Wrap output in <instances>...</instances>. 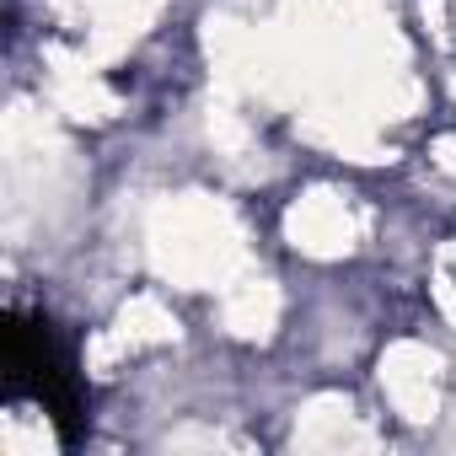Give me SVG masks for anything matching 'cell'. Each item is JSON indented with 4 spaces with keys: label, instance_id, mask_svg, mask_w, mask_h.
<instances>
[{
    "label": "cell",
    "instance_id": "6da1fadb",
    "mask_svg": "<svg viewBox=\"0 0 456 456\" xmlns=\"http://www.w3.org/2000/svg\"><path fill=\"white\" fill-rule=\"evenodd\" d=\"M6 376L17 392H28L54 424L65 440H76V424H81V381H76V365L65 354V344L54 338L49 317H12L6 328Z\"/></svg>",
    "mask_w": 456,
    "mask_h": 456
}]
</instances>
